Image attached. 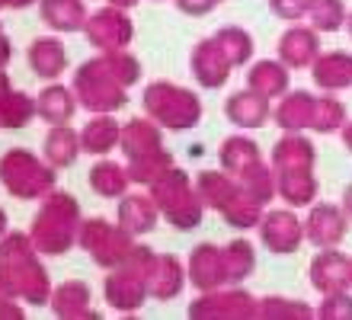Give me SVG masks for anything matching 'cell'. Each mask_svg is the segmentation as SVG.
<instances>
[{"mask_svg":"<svg viewBox=\"0 0 352 320\" xmlns=\"http://www.w3.org/2000/svg\"><path fill=\"white\" fill-rule=\"evenodd\" d=\"M269 10L285 23H301L307 10V0H269Z\"/></svg>","mask_w":352,"mask_h":320,"instance_id":"45","label":"cell"},{"mask_svg":"<svg viewBox=\"0 0 352 320\" xmlns=\"http://www.w3.org/2000/svg\"><path fill=\"white\" fill-rule=\"evenodd\" d=\"M346 17H349L346 0H307L305 19H307V26H314L320 36L346 29Z\"/></svg>","mask_w":352,"mask_h":320,"instance_id":"38","label":"cell"},{"mask_svg":"<svg viewBox=\"0 0 352 320\" xmlns=\"http://www.w3.org/2000/svg\"><path fill=\"white\" fill-rule=\"evenodd\" d=\"M36 119V96L13 90V83L0 71V125L3 128H26Z\"/></svg>","mask_w":352,"mask_h":320,"instance_id":"32","label":"cell"},{"mask_svg":"<svg viewBox=\"0 0 352 320\" xmlns=\"http://www.w3.org/2000/svg\"><path fill=\"white\" fill-rule=\"evenodd\" d=\"M10 55H13V48H10V39L0 32V71L10 64Z\"/></svg>","mask_w":352,"mask_h":320,"instance_id":"47","label":"cell"},{"mask_svg":"<svg viewBox=\"0 0 352 320\" xmlns=\"http://www.w3.org/2000/svg\"><path fill=\"white\" fill-rule=\"evenodd\" d=\"M224 116H228L231 125L247 128V131H256V128L269 125V119H272V100L247 87V90H237V93L228 96V103H224Z\"/></svg>","mask_w":352,"mask_h":320,"instance_id":"18","label":"cell"},{"mask_svg":"<svg viewBox=\"0 0 352 320\" xmlns=\"http://www.w3.org/2000/svg\"><path fill=\"white\" fill-rule=\"evenodd\" d=\"M256 317H263V320H307V317H317V311L311 304L298 301V298H276V295H269V298H260V304H256Z\"/></svg>","mask_w":352,"mask_h":320,"instance_id":"40","label":"cell"},{"mask_svg":"<svg viewBox=\"0 0 352 320\" xmlns=\"http://www.w3.org/2000/svg\"><path fill=\"white\" fill-rule=\"evenodd\" d=\"M38 17L48 29L65 36V32H84L90 10L84 0H38Z\"/></svg>","mask_w":352,"mask_h":320,"instance_id":"29","label":"cell"},{"mask_svg":"<svg viewBox=\"0 0 352 320\" xmlns=\"http://www.w3.org/2000/svg\"><path fill=\"white\" fill-rule=\"evenodd\" d=\"M221 259H224L228 285H241L243 279H250L253 269H256V250H253L250 240H243V237H234L231 244H224Z\"/></svg>","mask_w":352,"mask_h":320,"instance_id":"36","label":"cell"},{"mask_svg":"<svg viewBox=\"0 0 352 320\" xmlns=\"http://www.w3.org/2000/svg\"><path fill=\"white\" fill-rule=\"evenodd\" d=\"M0 295L26 304H48L52 298V279L29 234L13 231L0 237Z\"/></svg>","mask_w":352,"mask_h":320,"instance_id":"1","label":"cell"},{"mask_svg":"<svg viewBox=\"0 0 352 320\" xmlns=\"http://www.w3.org/2000/svg\"><path fill=\"white\" fill-rule=\"evenodd\" d=\"M311 285H314V292L320 295H333V292H346L352 288L349 285V275H352V256L340 253L336 247H327L311 259Z\"/></svg>","mask_w":352,"mask_h":320,"instance_id":"16","label":"cell"},{"mask_svg":"<svg viewBox=\"0 0 352 320\" xmlns=\"http://www.w3.org/2000/svg\"><path fill=\"white\" fill-rule=\"evenodd\" d=\"M346 122H349V116H346L343 100H336L333 93H324V96H317L311 131H317V135H333V131H340Z\"/></svg>","mask_w":352,"mask_h":320,"instance_id":"41","label":"cell"},{"mask_svg":"<svg viewBox=\"0 0 352 320\" xmlns=\"http://www.w3.org/2000/svg\"><path fill=\"white\" fill-rule=\"evenodd\" d=\"M77 244L87 250L96 266L102 269H116L129 259V253L135 250L138 237H131L122 224H112L106 218H84L80 224V234H77Z\"/></svg>","mask_w":352,"mask_h":320,"instance_id":"8","label":"cell"},{"mask_svg":"<svg viewBox=\"0 0 352 320\" xmlns=\"http://www.w3.org/2000/svg\"><path fill=\"white\" fill-rule=\"evenodd\" d=\"M314 103L317 96L307 90H288L285 96H278L276 109H272V122L282 131H311L314 122Z\"/></svg>","mask_w":352,"mask_h":320,"instance_id":"27","label":"cell"},{"mask_svg":"<svg viewBox=\"0 0 352 320\" xmlns=\"http://www.w3.org/2000/svg\"><path fill=\"white\" fill-rule=\"evenodd\" d=\"M109 7H119V10H135L141 3V0H106Z\"/></svg>","mask_w":352,"mask_h":320,"instance_id":"51","label":"cell"},{"mask_svg":"<svg viewBox=\"0 0 352 320\" xmlns=\"http://www.w3.org/2000/svg\"><path fill=\"white\" fill-rule=\"evenodd\" d=\"M195 189H199V199L205 209L218 211L237 231L256 228L263 211H266V205L260 199H253L237 176L224 173V170H202L195 176Z\"/></svg>","mask_w":352,"mask_h":320,"instance_id":"2","label":"cell"},{"mask_svg":"<svg viewBox=\"0 0 352 320\" xmlns=\"http://www.w3.org/2000/svg\"><path fill=\"white\" fill-rule=\"evenodd\" d=\"M77 106L80 103H77L74 87H65V83H58V81L45 83L42 93L36 96V116L45 119L48 125H71Z\"/></svg>","mask_w":352,"mask_h":320,"instance_id":"26","label":"cell"},{"mask_svg":"<svg viewBox=\"0 0 352 320\" xmlns=\"http://www.w3.org/2000/svg\"><path fill=\"white\" fill-rule=\"evenodd\" d=\"M87 183L96 195L102 199H122L131 186V176H129V167H122L119 160H109V157H100L96 164L87 170Z\"/></svg>","mask_w":352,"mask_h":320,"instance_id":"33","label":"cell"},{"mask_svg":"<svg viewBox=\"0 0 352 320\" xmlns=\"http://www.w3.org/2000/svg\"><path fill=\"white\" fill-rule=\"evenodd\" d=\"M0 183L16 199H45L55 189V167L32 151L13 147L0 157Z\"/></svg>","mask_w":352,"mask_h":320,"instance_id":"6","label":"cell"},{"mask_svg":"<svg viewBox=\"0 0 352 320\" xmlns=\"http://www.w3.org/2000/svg\"><path fill=\"white\" fill-rule=\"evenodd\" d=\"M311 81L324 93H343L352 87V55L349 52H320L311 64Z\"/></svg>","mask_w":352,"mask_h":320,"instance_id":"24","label":"cell"},{"mask_svg":"<svg viewBox=\"0 0 352 320\" xmlns=\"http://www.w3.org/2000/svg\"><path fill=\"white\" fill-rule=\"evenodd\" d=\"M102 298L112 311L119 314H135L141 304L148 301V279L141 269L122 263L116 269H109L106 282H102Z\"/></svg>","mask_w":352,"mask_h":320,"instance_id":"12","label":"cell"},{"mask_svg":"<svg viewBox=\"0 0 352 320\" xmlns=\"http://www.w3.org/2000/svg\"><path fill=\"white\" fill-rule=\"evenodd\" d=\"M237 180H241L243 189L250 192L253 199H260L263 205H269V202L276 199V170H272V164H266V160L250 164Z\"/></svg>","mask_w":352,"mask_h":320,"instance_id":"42","label":"cell"},{"mask_svg":"<svg viewBox=\"0 0 352 320\" xmlns=\"http://www.w3.org/2000/svg\"><path fill=\"white\" fill-rule=\"evenodd\" d=\"M119 138L122 122L116 119V112H93L90 122L80 128V147L93 157H109L119 147Z\"/></svg>","mask_w":352,"mask_h":320,"instance_id":"25","label":"cell"},{"mask_svg":"<svg viewBox=\"0 0 352 320\" xmlns=\"http://www.w3.org/2000/svg\"><path fill=\"white\" fill-rule=\"evenodd\" d=\"M29 67H32V74L36 77H42V81H58L61 74L67 71V48L65 42L58 36H38L29 42Z\"/></svg>","mask_w":352,"mask_h":320,"instance_id":"22","label":"cell"},{"mask_svg":"<svg viewBox=\"0 0 352 320\" xmlns=\"http://www.w3.org/2000/svg\"><path fill=\"white\" fill-rule=\"evenodd\" d=\"M141 106L148 112V119H154L164 131H189L202 122V96L183 83L173 81H154L144 87Z\"/></svg>","mask_w":352,"mask_h":320,"instance_id":"4","label":"cell"},{"mask_svg":"<svg viewBox=\"0 0 352 320\" xmlns=\"http://www.w3.org/2000/svg\"><path fill=\"white\" fill-rule=\"evenodd\" d=\"M349 285H352V275H349Z\"/></svg>","mask_w":352,"mask_h":320,"instance_id":"54","label":"cell"},{"mask_svg":"<svg viewBox=\"0 0 352 320\" xmlns=\"http://www.w3.org/2000/svg\"><path fill=\"white\" fill-rule=\"evenodd\" d=\"M317 183L314 170H276V195L288 209H311L317 202Z\"/></svg>","mask_w":352,"mask_h":320,"instance_id":"28","label":"cell"},{"mask_svg":"<svg viewBox=\"0 0 352 320\" xmlns=\"http://www.w3.org/2000/svg\"><path fill=\"white\" fill-rule=\"evenodd\" d=\"M218 160H221L224 173L241 176L250 164L263 160V151H260V145H256L253 138H247V135H231V138H224V141H221Z\"/></svg>","mask_w":352,"mask_h":320,"instance_id":"35","label":"cell"},{"mask_svg":"<svg viewBox=\"0 0 352 320\" xmlns=\"http://www.w3.org/2000/svg\"><path fill=\"white\" fill-rule=\"evenodd\" d=\"M214 42L221 45V52L228 55V61L234 67H247L253 52H256V42H253V36L243 26H221L214 32Z\"/></svg>","mask_w":352,"mask_h":320,"instance_id":"39","label":"cell"},{"mask_svg":"<svg viewBox=\"0 0 352 320\" xmlns=\"http://www.w3.org/2000/svg\"><path fill=\"white\" fill-rule=\"evenodd\" d=\"M320 58V32L307 23H292L278 39V61L292 71H311V64Z\"/></svg>","mask_w":352,"mask_h":320,"instance_id":"15","label":"cell"},{"mask_svg":"<svg viewBox=\"0 0 352 320\" xmlns=\"http://www.w3.org/2000/svg\"><path fill=\"white\" fill-rule=\"evenodd\" d=\"M186 275H189V282H192L199 292H212V288L228 285L221 247H218V244H208V240H205V244H195L192 253H189V263H186Z\"/></svg>","mask_w":352,"mask_h":320,"instance_id":"19","label":"cell"},{"mask_svg":"<svg viewBox=\"0 0 352 320\" xmlns=\"http://www.w3.org/2000/svg\"><path fill=\"white\" fill-rule=\"evenodd\" d=\"M340 205H343L346 218L352 221V186H346V189H343V202H340Z\"/></svg>","mask_w":352,"mask_h":320,"instance_id":"49","label":"cell"},{"mask_svg":"<svg viewBox=\"0 0 352 320\" xmlns=\"http://www.w3.org/2000/svg\"><path fill=\"white\" fill-rule=\"evenodd\" d=\"M346 32H349V39H352V13L346 17Z\"/></svg>","mask_w":352,"mask_h":320,"instance_id":"53","label":"cell"},{"mask_svg":"<svg viewBox=\"0 0 352 320\" xmlns=\"http://www.w3.org/2000/svg\"><path fill=\"white\" fill-rule=\"evenodd\" d=\"M151 199L157 202L160 218H167L176 231H192L202 224L205 205L199 199V189H195V180L186 170L173 167L170 173H164L157 183H151Z\"/></svg>","mask_w":352,"mask_h":320,"instance_id":"5","label":"cell"},{"mask_svg":"<svg viewBox=\"0 0 352 320\" xmlns=\"http://www.w3.org/2000/svg\"><path fill=\"white\" fill-rule=\"evenodd\" d=\"M269 164L272 170H314L317 147L305 131H282V138L269 154Z\"/></svg>","mask_w":352,"mask_h":320,"instance_id":"20","label":"cell"},{"mask_svg":"<svg viewBox=\"0 0 352 320\" xmlns=\"http://www.w3.org/2000/svg\"><path fill=\"white\" fill-rule=\"evenodd\" d=\"M173 3L183 10L186 17H205V13H212L221 0H173Z\"/></svg>","mask_w":352,"mask_h":320,"instance_id":"46","label":"cell"},{"mask_svg":"<svg viewBox=\"0 0 352 320\" xmlns=\"http://www.w3.org/2000/svg\"><path fill=\"white\" fill-rule=\"evenodd\" d=\"M317 317H324V320H352V288L324 295V301H320V308H317Z\"/></svg>","mask_w":352,"mask_h":320,"instance_id":"44","label":"cell"},{"mask_svg":"<svg viewBox=\"0 0 352 320\" xmlns=\"http://www.w3.org/2000/svg\"><path fill=\"white\" fill-rule=\"evenodd\" d=\"M189 71H192L195 83L205 90H221L224 83L231 81L234 64L228 61V55L221 52V45L214 42V36L199 39L189 52Z\"/></svg>","mask_w":352,"mask_h":320,"instance_id":"14","label":"cell"},{"mask_svg":"<svg viewBox=\"0 0 352 320\" xmlns=\"http://www.w3.org/2000/svg\"><path fill=\"white\" fill-rule=\"evenodd\" d=\"M3 234H7V211L0 209V237H3Z\"/></svg>","mask_w":352,"mask_h":320,"instance_id":"52","label":"cell"},{"mask_svg":"<svg viewBox=\"0 0 352 320\" xmlns=\"http://www.w3.org/2000/svg\"><path fill=\"white\" fill-rule=\"evenodd\" d=\"M256 304L260 298H253L250 292H243L241 285H231V288H212V292H202L189 304V317L199 320H250L256 317Z\"/></svg>","mask_w":352,"mask_h":320,"instance_id":"9","label":"cell"},{"mask_svg":"<svg viewBox=\"0 0 352 320\" xmlns=\"http://www.w3.org/2000/svg\"><path fill=\"white\" fill-rule=\"evenodd\" d=\"M52 311L55 317H67V320H100V311H93V292L90 285L80 279L61 282L58 288H52Z\"/></svg>","mask_w":352,"mask_h":320,"instance_id":"21","label":"cell"},{"mask_svg":"<svg viewBox=\"0 0 352 320\" xmlns=\"http://www.w3.org/2000/svg\"><path fill=\"white\" fill-rule=\"evenodd\" d=\"M352 221L346 218L343 205H333V202H314L311 211L305 218V240H311L317 250L327 247H340L349 234Z\"/></svg>","mask_w":352,"mask_h":320,"instance_id":"13","label":"cell"},{"mask_svg":"<svg viewBox=\"0 0 352 320\" xmlns=\"http://www.w3.org/2000/svg\"><path fill=\"white\" fill-rule=\"evenodd\" d=\"M247 87L269 100H276V96H285L292 90V67L276 58H260V61L250 64V71H247Z\"/></svg>","mask_w":352,"mask_h":320,"instance_id":"30","label":"cell"},{"mask_svg":"<svg viewBox=\"0 0 352 320\" xmlns=\"http://www.w3.org/2000/svg\"><path fill=\"white\" fill-rule=\"evenodd\" d=\"M45 160L55 170H65V167H74L77 157L84 154V147H80V131H74L71 125H52L48 128L45 141Z\"/></svg>","mask_w":352,"mask_h":320,"instance_id":"34","label":"cell"},{"mask_svg":"<svg viewBox=\"0 0 352 320\" xmlns=\"http://www.w3.org/2000/svg\"><path fill=\"white\" fill-rule=\"evenodd\" d=\"M87 42H90L96 52H119V48H129L131 39H135V23H131L129 10L119 7H100L87 17Z\"/></svg>","mask_w":352,"mask_h":320,"instance_id":"10","label":"cell"},{"mask_svg":"<svg viewBox=\"0 0 352 320\" xmlns=\"http://www.w3.org/2000/svg\"><path fill=\"white\" fill-rule=\"evenodd\" d=\"M32 3H38V0H0V10H26Z\"/></svg>","mask_w":352,"mask_h":320,"instance_id":"48","label":"cell"},{"mask_svg":"<svg viewBox=\"0 0 352 320\" xmlns=\"http://www.w3.org/2000/svg\"><path fill=\"white\" fill-rule=\"evenodd\" d=\"M160 221V209L157 202L151 199V192H125L119 199V224L129 231L131 237H141V234H151Z\"/></svg>","mask_w":352,"mask_h":320,"instance_id":"23","label":"cell"},{"mask_svg":"<svg viewBox=\"0 0 352 320\" xmlns=\"http://www.w3.org/2000/svg\"><path fill=\"white\" fill-rule=\"evenodd\" d=\"M71 87L77 93V103L87 112H119L129 106V90L102 67L100 55L77 67Z\"/></svg>","mask_w":352,"mask_h":320,"instance_id":"7","label":"cell"},{"mask_svg":"<svg viewBox=\"0 0 352 320\" xmlns=\"http://www.w3.org/2000/svg\"><path fill=\"white\" fill-rule=\"evenodd\" d=\"M100 61H102V67L125 87V90L141 81V61L131 55L129 48H119V52H100Z\"/></svg>","mask_w":352,"mask_h":320,"instance_id":"43","label":"cell"},{"mask_svg":"<svg viewBox=\"0 0 352 320\" xmlns=\"http://www.w3.org/2000/svg\"><path fill=\"white\" fill-rule=\"evenodd\" d=\"M125 167H129V176L135 186H151V183H157L164 173H170L176 164L167 147H160V151H151V154L131 157Z\"/></svg>","mask_w":352,"mask_h":320,"instance_id":"37","label":"cell"},{"mask_svg":"<svg viewBox=\"0 0 352 320\" xmlns=\"http://www.w3.org/2000/svg\"><path fill=\"white\" fill-rule=\"evenodd\" d=\"M256 231H260L263 247L276 256H292L305 244V221H301L298 209H288V205L263 211Z\"/></svg>","mask_w":352,"mask_h":320,"instance_id":"11","label":"cell"},{"mask_svg":"<svg viewBox=\"0 0 352 320\" xmlns=\"http://www.w3.org/2000/svg\"><path fill=\"white\" fill-rule=\"evenodd\" d=\"M189 275H186V266L179 256L173 253H154L148 266V298L154 301H170L186 288Z\"/></svg>","mask_w":352,"mask_h":320,"instance_id":"17","label":"cell"},{"mask_svg":"<svg viewBox=\"0 0 352 320\" xmlns=\"http://www.w3.org/2000/svg\"><path fill=\"white\" fill-rule=\"evenodd\" d=\"M340 135H343V145H346V151L352 154V122H346L343 128H340Z\"/></svg>","mask_w":352,"mask_h":320,"instance_id":"50","label":"cell"},{"mask_svg":"<svg viewBox=\"0 0 352 320\" xmlns=\"http://www.w3.org/2000/svg\"><path fill=\"white\" fill-rule=\"evenodd\" d=\"M122 154L129 157H141L151 154V151H160L164 147V128L157 125L154 119H129L122 125V138H119Z\"/></svg>","mask_w":352,"mask_h":320,"instance_id":"31","label":"cell"},{"mask_svg":"<svg viewBox=\"0 0 352 320\" xmlns=\"http://www.w3.org/2000/svg\"><path fill=\"white\" fill-rule=\"evenodd\" d=\"M80 224H84L80 202H77L71 192L52 189L45 199H42V209L36 211V218H32L29 237H32V244H36L38 253L61 256L77 244Z\"/></svg>","mask_w":352,"mask_h":320,"instance_id":"3","label":"cell"}]
</instances>
